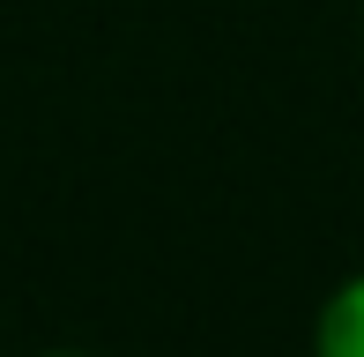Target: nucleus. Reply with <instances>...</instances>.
<instances>
[{
	"label": "nucleus",
	"mask_w": 364,
	"mask_h": 357,
	"mask_svg": "<svg viewBox=\"0 0 364 357\" xmlns=\"http://www.w3.org/2000/svg\"><path fill=\"white\" fill-rule=\"evenodd\" d=\"M312 357H364V275L335 283L312 313Z\"/></svg>",
	"instance_id": "obj_1"
},
{
	"label": "nucleus",
	"mask_w": 364,
	"mask_h": 357,
	"mask_svg": "<svg viewBox=\"0 0 364 357\" xmlns=\"http://www.w3.org/2000/svg\"><path fill=\"white\" fill-rule=\"evenodd\" d=\"M38 357H90V350H38Z\"/></svg>",
	"instance_id": "obj_2"
}]
</instances>
